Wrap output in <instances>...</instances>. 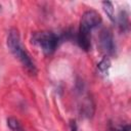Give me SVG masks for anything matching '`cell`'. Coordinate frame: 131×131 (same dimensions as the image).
I'll return each mask as SVG.
<instances>
[{
	"instance_id": "obj_1",
	"label": "cell",
	"mask_w": 131,
	"mask_h": 131,
	"mask_svg": "<svg viewBox=\"0 0 131 131\" xmlns=\"http://www.w3.org/2000/svg\"><path fill=\"white\" fill-rule=\"evenodd\" d=\"M6 44L9 49V51L12 53V55L19 60L21 66L26 69V71L31 76H36L38 73L37 67L35 64V61L33 60L31 54L28 52L27 48L23 45L20 36L18 33V30L15 28H11L8 31Z\"/></svg>"
},
{
	"instance_id": "obj_2",
	"label": "cell",
	"mask_w": 131,
	"mask_h": 131,
	"mask_svg": "<svg viewBox=\"0 0 131 131\" xmlns=\"http://www.w3.org/2000/svg\"><path fill=\"white\" fill-rule=\"evenodd\" d=\"M102 21L101 15L93 9L86 10L81 17L79 31L76 35L78 45L85 51L91 47V31L98 27Z\"/></svg>"
},
{
	"instance_id": "obj_3",
	"label": "cell",
	"mask_w": 131,
	"mask_h": 131,
	"mask_svg": "<svg viewBox=\"0 0 131 131\" xmlns=\"http://www.w3.org/2000/svg\"><path fill=\"white\" fill-rule=\"evenodd\" d=\"M32 43L41 49V51L47 55L52 54L59 43V37L49 31L35 32L32 35Z\"/></svg>"
},
{
	"instance_id": "obj_4",
	"label": "cell",
	"mask_w": 131,
	"mask_h": 131,
	"mask_svg": "<svg viewBox=\"0 0 131 131\" xmlns=\"http://www.w3.org/2000/svg\"><path fill=\"white\" fill-rule=\"evenodd\" d=\"M99 45H100L101 50L106 55V57L111 56L115 53L116 45H115L113 33L111 32L110 29L104 28L100 31V33H99Z\"/></svg>"
},
{
	"instance_id": "obj_5",
	"label": "cell",
	"mask_w": 131,
	"mask_h": 131,
	"mask_svg": "<svg viewBox=\"0 0 131 131\" xmlns=\"http://www.w3.org/2000/svg\"><path fill=\"white\" fill-rule=\"evenodd\" d=\"M7 126L11 131H26L19 120L15 117H9L7 119Z\"/></svg>"
},
{
	"instance_id": "obj_6",
	"label": "cell",
	"mask_w": 131,
	"mask_h": 131,
	"mask_svg": "<svg viewBox=\"0 0 131 131\" xmlns=\"http://www.w3.org/2000/svg\"><path fill=\"white\" fill-rule=\"evenodd\" d=\"M118 23H119V27L120 30L125 32L129 29V17L126 11H121L119 16H118Z\"/></svg>"
},
{
	"instance_id": "obj_7",
	"label": "cell",
	"mask_w": 131,
	"mask_h": 131,
	"mask_svg": "<svg viewBox=\"0 0 131 131\" xmlns=\"http://www.w3.org/2000/svg\"><path fill=\"white\" fill-rule=\"evenodd\" d=\"M102 7H103V10L105 11V13L107 14L108 18L115 23L116 20V17H115V9H114V5L112 2L110 1H104L102 2Z\"/></svg>"
},
{
	"instance_id": "obj_8",
	"label": "cell",
	"mask_w": 131,
	"mask_h": 131,
	"mask_svg": "<svg viewBox=\"0 0 131 131\" xmlns=\"http://www.w3.org/2000/svg\"><path fill=\"white\" fill-rule=\"evenodd\" d=\"M110 68H111V60H110V58L106 57V56H105L104 58H102V59L98 62V64H97V69H98V71H99L101 74H107Z\"/></svg>"
},
{
	"instance_id": "obj_9",
	"label": "cell",
	"mask_w": 131,
	"mask_h": 131,
	"mask_svg": "<svg viewBox=\"0 0 131 131\" xmlns=\"http://www.w3.org/2000/svg\"><path fill=\"white\" fill-rule=\"evenodd\" d=\"M108 131H130V126L124 125L121 127H111Z\"/></svg>"
},
{
	"instance_id": "obj_10",
	"label": "cell",
	"mask_w": 131,
	"mask_h": 131,
	"mask_svg": "<svg viewBox=\"0 0 131 131\" xmlns=\"http://www.w3.org/2000/svg\"><path fill=\"white\" fill-rule=\"evenodd\" d=\"M70 127H71V131H79L78 130V126H77V124H76L75 121H71Z\"/></svg>"
}]
</instances>
